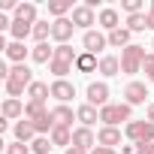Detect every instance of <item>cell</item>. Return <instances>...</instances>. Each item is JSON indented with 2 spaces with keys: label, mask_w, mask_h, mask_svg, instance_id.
<instances>
[{
  "label": "cell",
  "mask_w": 154,
  "mask_h": 154,
  "mask_svg": "<svg viewBox=\"0 0 154 154\" xmlns=\"http://www.w3.org/2000/svg\"><path fill=\"white\" fill-rule=\"evenodd\" d=\"M15 18L18 21H27V24H36V3H18Z\"/></svg>",
  "instance_id": "obj_28"
},
{
  "label": "cell",
  "mask_w": 154,
  "mask_h": 154,
  "mask_svg": "<svg viewBox=\"0 0 154 154\" xmlns=\"http://www.w3.org/2000/svg\"><path fill=\"white\" fill-rule=\"evenodd\" d=\"M72 118H75V112H72L69 106H54V109H51L54 127H72Z\"/></svg>",
  "instance_id": "obj_16"
},
{
  "label": "cell",
  "mask_w": 154,
  "mask_h": 154,
  "mask_svg": "<svg viewBox=\"0 0 154 154\" xmlns=\"http://www.w3.org/2000/svg\"><path fill=\"white\" fill-rule=\"evenodd\" d=\"M36 136H39V133H36L33 121H27V118H24V121H18V124H15V142H24V145H30Z\"/></svg>",
  "instance_id": "obj_14"
},
{
  "label": "cell",
  "mask_w": 154,
  "mask_h": 154,
  "mask_svg": "<svg viewBox=\"0 0 154 154\" xmlns=\"http://www.w3.org/2000/svg\"><path fill=\"white\" fill-rule=\"evenodd\" d=\"M75 57H79V54L72 51V45H57V48H54V57H51V63H48V69L54 72V79H63L66 72H72Z\"/></svg>",
  "instance_id": "obj_2"
},
{
  "label": "cell",
  "mask_w": 154,
  "mask_h": 154,
  "mask_svg": "<svg viewBox=\"0 0 154 154\" xmlns=\"http://www.w3.org/2000/svg\"><path fill=\"white\" fill-rule=\"evenodd\" d=\"M124 97H127V103H130V106H142V103H145V97H148L145 82H130V85L124 88Z\"/></svg>",
  "instance_id": "obj_11"
},
{
  "label": "cell",
  "mask_w": 154,
  "mask_h": 154,
  "mask_svg": "<svg viewBox=\"0 0 154 154\" xmlns=\"http://www.w3.org/2000/svg\"><path fill=\"white\" fill-rule=\"evenodd\" d=\"M48 139H51V145H63V148H69V145H72V130H69V127H54Z\"/></svg>",
  "instance_id": "obj_26"
},
{
  "label": "cell",
  "mask_w": 154,
  "mask_h": 154,
  "mask_svg": "<svg viewBox=\"0 0 154 154\" xmlns=\"http://www.w3.org/2000/svg\"><path fill=\"white\" fill-rule=\"evenodd\" d=\"M0 9H3V12H9V9H12V12H15V9H18V3H15V0H0Z\"/></svg>",
  "instance_id": "obj_36"
},
{
  "label": "cell",
  "mask_w": 154,
  "mask_h": 154,
  "mask_svg": "<svg viewBox=\"0 0 154 154\" xmlns=\"http://www.w3.org/2000/svg\"><path fill=\"white\" fill-rule=\"evenodd\" d=\"M121 9H124L127 15H136V12H142V0H124Z\"/></svg>",
  "instance_id": "obj_33"
},
{
  "label": "cell",
  "mask_w": 154,
  "mask_h": 154,
  "mask_svg": "<svg viewBox=\"0 0 154 154\" xmlns=\"http://www.w3.org/2000/svg\"><path fill=\"white\" fill-rule=\"evenodd\" d=\"M91 154H118V151H115V148H106V145H97Z\"/></svg>",
  "instance_id": "obj_39"
},
{
  "label": "cell",
  "mask_w": 154,
  "mask_h": 154,
  "mask_svg": "<svg viewBox=\"0 0 154 154\" xmlns=\"http://www.w3.org/2000/svg\"><path fill=\"white\" fill-rule=\"evenodd\" d=\"M30 51L33 48H24V42H9V48H6V57L18 66V63H24L27 57H30Z\"/></svg>",
  "instance_id": "obj_20"
},
{
  "label": "cell",
  "mask_w": 154,
  "mask_h": 154,
  "mask_svg": "<svg viewBox=\"0 0 154 154\" xmlns=\"http://www.w3.org/2000/svg\"><path fill=\"white\" fill-rule=\"evenodd\" d=\"M127 30H130V33H139V30H148V15H145V12H136V15H127Z\"/></svg>",
  "instance_id": "obj_30"
},
{
  "label": "cell",
  "mask_w": 154,
  "mask_h": 154,
  "mask_svg": "<svg viewBox=\"0 0 154 154\" xmlns=\"http://www.w3.org/2000/svg\"><path fill=\"white\" fill-rule=\"evenodd\" d=\"M124 136L136 145H148V142H154V124L151 121H130L124 127Z\"/></svg>",
  "instance_id": "obj_5"
},
{
  "label": "cell",
  "mask_w": 154,
  "mask_h": 154,
  "mask_svg": "<svg viewBox=\"0 0 154 154\" xmlns=\"http://www.w3.org/2000/svg\"><path fill=\"white\" fill-rule=\"evenodd\" d=\"M27 97L36 100V103H45V97H51V85H45V82H33V85L27 88Z\"/></svg>",
  "instance_id": "obj_25"
},
{
  "label": "cell",
  "mask_w": 154,
  "mask_h": 154,
  "mask_svg": "<svg viewBox=\"0 0 154 154\" xmlns=\"http://www.w3.org/2000/svg\"><path fill=\"white\" fill-rule=\"evenodd\" d=\"M12 118H24V106L15 97H6V103H3V121H12Z\"/></svg>",
  "instance_id": "obj_24"
},
{
  "label": "cell",
  "mask_w": 154,
  "mask_h": 154,
  "mask_svg": "<svg viewBox=\"0 0 154 154\" xmlns=\"http://www.w3.org/2000/svg\"><path fill=\"white\" fill-rule=\"evenodd\" d=\"M72 24H75V27H82L85 33H88V30H94V24H97V15H94V9H91L88 3L75 6V9H72Z\"/></svg>",
  "instance_id": "obj_7"
},
{
  "label": "cell",
  "mask_w": 154,
  "mask_h": 154,
  "mask_svg": "<svg viewBox=\"0 0 154 154\" xmlns=\"http://www.w3.org/2000/svg\"><path fill=\"white\" fill-rule=\"evenodd\" d=\"M75 6H72V0H51L48 3V15H54V18H66V12H72Z\"/></svg>",
  "instance_id": "obj_27"
},
{
  "label": "cell",
  "mask_w": 154,
  "mask_h": 154,
  "mask_svg": "<svg viewBox=\"0 0 154 154\" xmlns=\"http://www.w3.org/2000/svg\"><path fill=\"white\" fill-rule=\"evenodd\" d=\"M121 18H118V9H112V6H106V9H100V15H97V24L106 30V33H112V30H118L121 24H118Z\"/></svg>",
  "instance_id": "obj_13"
},
{
  "label": "cell",
  "mask_w": 154,
  "mask_h": 154,
  "mask_svg": "<svg viewBox=\"0 0 154 154\" xmlns=\"http://www.w3.org/2000/svg\"><path fill=\"white\" fill-rule=\"evenodd\" d=\"M142 69H145V79L148 82H154V51L145 57V63H142Z\"/></svg>",
  "instance_id": "obj_35"
},
{
  "label": "cell",
  "mask_w": 154,
  "mask_h": 154,
  "mask_svg": "<svg viewBox=\"0 0 154 154\" xmlns=\"http://www.w3.org/2000/svg\"><path fill=\"white\" fill-rule=\"evenodd\" d=\"M75 69H79V72H94V69H100V60H97V54H91V51H82L79 57H75Z\"/></svg>",
  "instance_id": "obj_21"
},
{
  "label": "cell",
  "mask_w": 154,
  "mask_h": 154,
  "mask_svg": "<svg viewBox=\"0 0 154 154\" xmlns=\"http://www.w3.org/2000/svg\"><path fill=\"white\" fill-rule=\"evenodd\" d=\"M145 15H148V30H154V0H151V6H148Z\"/></svg>",
  "instance_id": "obj_38"
},
{
  "label": "cell",
  "mask_w": 154,
  "mask_h": 154,
  "mask_svg": "<svg viewBox=\"0 0 154 154\" xmlns=\"http://www.w3.org/2000/svg\"><path fill=\"white\" fill-rule=\"evenodd\" d=\"M100 72H103V75H118V72H121V57L103 54V57H100Z\"/></svg>",
  "instance_id": "obj_23"
},
{
  "label": "cell",
  "mask_w": 154,
  "mask_h": 154,
  "mask_svg": "<svg viewBox=\"0 0 154 154\" xmlns=\"http://www.w3.org/2000/svg\"><path fill=\"white\" fill-rule=\"evenodd\" d=\"M9 33H12V42H24L27 36H33V24L12 18V27H9Z\"/></svg>",
  "instance_id": "obj_18"
},
{
  "label": "cell",
  "mask_w": 154,
  "mask_h": 154,
  "mask_svg": "<svg viewBox=\"0 0 154 154\" xmlns=\"http://www.w3.org/2000/svg\"><path fill=\"white\" fill-rule=\"evenodd\" d=\"M82 45H85V51L97 54V51H103V48L109 45V36H106V33H100V30H88V33L82 36Z\"/></svg>",
  "instance_id": "obj_10"
},
{
  "label": "cell",
  "mask_w": 154,
  "mask_h": 154,
  "mask_svg": "<svg viewBox=\"0 0 154 154\" xmlns=\"http://www.w3.org/2000/svg\"><path fill=\"white\" fill-rule=\"evenodd\" d=\"M85 94H88V103H91V106H97V109L109 106V85H106V82H91Z\"/></svg>",
  "instance_id": "obj_8"
},
{
  "label": "cell",
  "mask_w": 154,
  "mask_h": 154,
  "mask_svg": "<svg viewBox=\"0 0 154 154\" xmlns=\"http://www.w3.org/2000/svg\"><path fill=\"white\" fill-rule=\"evenodd\" d=\"M48 36H51V24H48V21H36V24H33V39H36V42H45Z\"/></svg>",
  "instance_id": "obj_31"
},
{
  "label": "cell",
  "mask_w": 154,
  "mask_h": 154,
  "mask_svg": "<svg viewBox=\"0 0 154 154\" xmlns=\"http://www.w3.org/2000/svg\"><path fill=\"white\" fill-rule=\"evenodd\" d=\"M66 154H91V151H85V148H75V145H69V148H66Z\"/></svg>",
  "instance_id": "obj_40"
},
{
  "label": "cell",
  "mask_w": 154,
  "mask_h": 154,
  "mask_svg": "<svg viewBox=\"0 0 154 154\" xmlns=\"http://www.w3.org/2000/svg\"><path fill=\"white\" fill-rule=\"evenodd\" d=\"M97 145H106V148L121 145V130H118V127H103V130L97 133Z\"/></svg>",
  "instance_id": "obj_17"
},
{
  "label": "cell",
  "mask_w": 154,
  "mask_h": 154,
  "mask_svg": "<svg viewBox=\"0 0 154 154\" xmlns=\"http://www.w3.org/2000/svg\"><path fill=\"white\" fill-rule=\"evenodd\" d=\"M33 82H36V79H33L30 66H27V63H18V66H12V69H9V75H6V82H3V85H6V94L18 100V97H21Z\"/></svg>",
  "instance_id": "obj_1"
},
{
  "label": "cell",
  "mask_w": 154,
  "mask_h": 154,
  "mask_svg": "<svg viewBox=\"0 0 154 154\" xmlns=\"http://www.w3.org/2000/svg\"><path fill=\"white\" fill-rule=\"evenodd\" d=\"M72 145L75 148H91L94 151V145H97V136H94V130L91 127H79V130H72Z\"/></svg>",
  "instance_id": "obj_12"
},
{
  "label": "cell",
  "mask_w": 154,
  "mask_h": 154,
  "mask_svg": "<svg viewBox=\"0 0 154 154\" xmlns=\"http://www.w3.org/2000/svg\"><path fill=\"white\" fill-rule=\"evenodd\" d=\"M75 121H82V127H94V124L100 121V112H97V106H91V103L79 106V109H75Z\"/></svg>",
  "instance_id": "obj_15"
},
{
  "label": "cell",
  "mask_w": 154,
  "mask_h": 154,
  "mask_svg": "<svg viewBox=\"0 0 154 154\" xmlns=\"http://www.w3.org/2000/svg\"><path fill=\"white\" fill-rule=\"evenodd\" d=\"M106 36H109V45H112V48H121V51H124L127 45H133V42H130L133 33H130L127 27H118V30H112V33H106Z\"/></svg>",
  "instance_id": "obj_19"
},
{
  "label": "cell",
  "mask_w": 154,
  "mask_h": 154,
  "mask_svg": "<svg viewBox=\"0 0 154 154\" xmlns=\"http://www.w3.org/2000/svg\"><path fill=\"white\" fill-rule=\"evenodd\" d=\"M145 115H148V121L154 124V103H148V112H145Z\"/></svg>",
  "instance_id": "obj_41"
},
{
  "label": "cell",
  "mask_w": 154,
  "mask_h": 154,
  "mask_svg": "<svg viewBox=\"0 0 154 154\" xmlns=\"http://www.w3.org/2000/svg\"><path fill=\"white\" fill-rule=\"evenodd\" d=\"M51 97H54L60 106H66V103L75 97V85L66 82V79H54V82H51Z\"/></svg>",
  "instance_id": "obj_9"
},
{
  "label": "cell",
  "mask_w": 154,
  "mask_h": 154,
  "mask_svg": "<svg viewBox=\"0 0 154 154\" xmlns=\"http://www.w3.org/2000/svg\"><path fill=\"white\" fill-rule=\"evenodd\" d=\"M136 154H154V142H148V145H136Z\"/></svg>",
  "instance_id": "obj_37"
},
{
  "label": "cell",
  "mask_w": 154,
  "mask_h": 154,
  "mask_svg": "<svg viewBox=\"0 0 154 154\" xmlns=\"http://www.w3.org/2000/svg\"><path fill=\"white\" fill-rule=\"evenodd\" d=\"M51 57H54V48H48V42H36L33 51H30L33 63H51Z\"/></svg>",
  "instance_id": "obj_22"
},
{
  "label": "cell",
  "mask_w": 154,
  "mask_h": 154,
  "mask_svg": "<svg viewBox=\"0 0 154 154\" xmlns=\"http://www.w3.org/2000/svg\"><path fill=\"white\" fill-rule=\"evenodd\" d=\"M30 151H33V154H48V151H51V139H48V136H36V139L30 142Z\"/></svg>",
  "instance_id": "obj_32"
},
{
  "label": "cell",
  "mask_w": 154,
  "mask_h": 154,
  "mask_svg": "<svg viewBox=\"0 0 154 154\" xmlns=\"http://www.w3.org/2000/svg\"><path fill=\"white\" fill-rule=\"evenodd\" d=\"M100 121H103V127H118L121 121H133V106L130 103H109V106H103L100 109Z\"/></svg>",
  "instance_id": "obj_3"
},
{
  "label": "cell",
  "mask_w": 154,
  "mask_h": 154,
  "mask_svg": "<svg viewBox=\"0 0 154 154\" xmlns=\"http://www.w3.org/2000/svg\"><path fill=\"white\" fill-rule=\"evenodd\" d=\"M6 154H30V145H24V142H9V145H6Z\"/></svg>",
  "instance_id": "obj_34"
},
{
  "label": "cell",
  "mask_w": 154,
  "mask_h": 154,
  "mask_svg": "<svg viewBox=\"0 0 154 154\" xmlns=\"http://www.w3.org/2000/svg\"><path fill=\"white\" fill-rule=\"evenodd\" d=\"M42 115H48L45 103H36V100H27V103H24V118H27V121H36V118H42Z\"/></svg>",
  "instance_id": "obj_29"
},
{
  "label": "cell",
  "mask_w": 154,
  "mask_h": 154,
  "mask_svg": "<svg viewBox=\"0 0 154 154\" xmlns=\"http://www.w3.org/2000/svg\"><path fill=\"white\" fill-rule=\"evenodd\" d=\"M151 48H154V42H151Z\"/></svg>",
  "instance_id": "obj_42"
},
{
  "label": "cell",
  "mask_w": 154,
  "mask_h": 154,
  "mask_svg": "<svg viewBox=\"0 0 154 154\" xmlns=\"http://www.w3.org/2000/svg\"><path fill=\"white\" fill-rule=\"evenodd\" d=\"M145 57H148V51H145V45H127L124 51H121V72L124 75H133V72H139L142 69V63H145Z\"/></svg>",
  "instance_id": "obj_4"
},
{
  "label": "cell",
  "mask_w": 154,
  "mask_h": 154,
  "mask_svg": "<svg viewBox=\"0 0 154 154\" xmlns=\"http://www.w3.org/2000/svg\"><path fill=\"white\" fill-rule=\"evenodd\" d=\"M72 30H75L72 18H54V21H51V39H54L57 45H69Z\"/></svg>",
  "instance_id": "obj_6"
}]
</instances>
